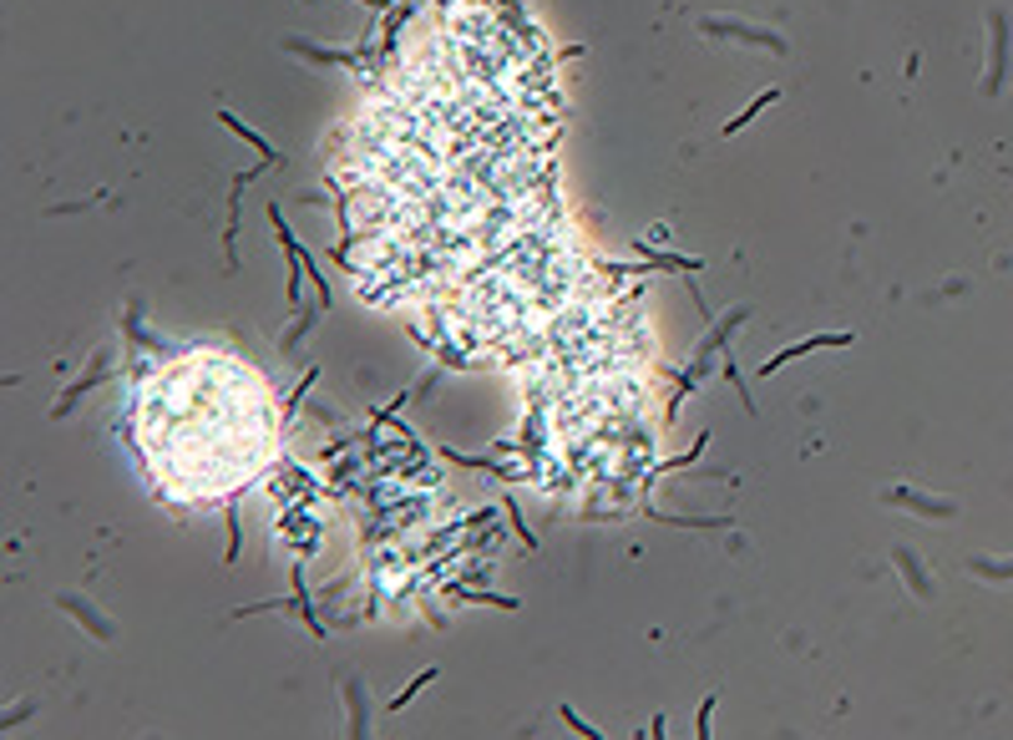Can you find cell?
I'll return each mask as SVG.
<instances>
[{
    "instance_id": "6da1fadb",
    "label": "cell",
    "mask_w": 1013,
    "mask_h": 740,
    "mask_svg": "<svg viewBox=\"0 0 1013 740\" xmlns=\"http://www.w3.org/2000/svg\"><path fill=\"white\" fill-rule=\"evenodd\" d=\"M543 51L502 11L456 15L421 46L355 127L360 289L385 280V299L477 284V305L517 269H563L547 249Z\"/></svg>"
},
{
    "instance_id": "7a4b0ae2",
    "label": "cell",
    "mask_w": 1013,
    "mask_h": 740,
    "mask_svg": "<svg viewBox=\"0 0 1013 740\" xmlns=\"http://www.w3.org/2000/svg\"><path fill=\"white\" fill-rule=\"evenodd\" d=\"M137 452L177 503H223L280 457V406L264 370L198 345L162 360L133 406Z\"/></svg>"
},
{
    "instance_id": "3957f363",
    "label": "cell",
    "mask_w": 1013,
    "mask_h": 740,
    "mask_svg": "<svg viewBox=\"0 0 1013 740\" xmlns=\"http://www.w3.org/2000/svg\"><path fill=\"white\" fill-rule=\"evenodd\" d=\"M847 341H852V335H811V341H801L795 350H780L776 360H765V375H770V370H780L786 360H801V356H811V350H826V345H847Z\"/></svg>"
}]
</instances>
